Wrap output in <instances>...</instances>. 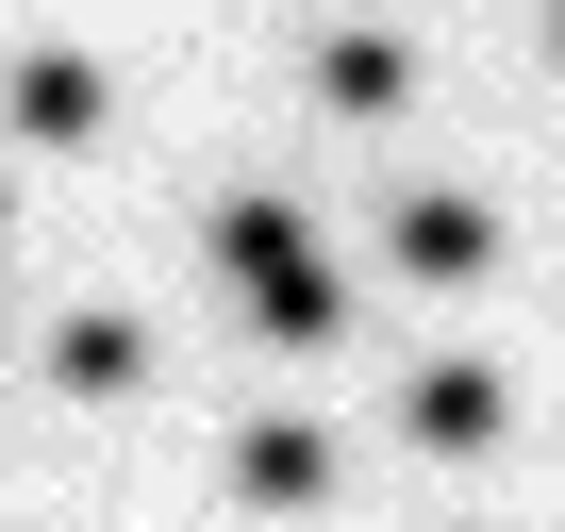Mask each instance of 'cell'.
I'll return each mask as SVG.
<instances>
[{
	"mask_svg": "<svg viewBox=\"0 0 565 532\" xmlns=\"http://www.w3.org/2000/svg\"><path fill=\"white\" fill-rule=\"evenodd\" d=\"M482 266H499L482 200H399V284H482Z\"/></svg>",
	"mask_w": 565,
	"mask_h": 532,
	"instance_id": "obj_5",
	"label": "cell"
},
{
	"mask_svg": "<svg viewBox=\"0 0 565 532\" xmlns=\"http://www.w3.org/2000/svg\"><path fill=\"white\" fill-rule=\"evenodd\" d=\"M249 333H266V350H333V333H350V300H333V266H317V249H282V266H249Z\"/></svg>",
	"mask_w": 565,
	"mask_h": 532,
	"instance_id": "obj_4",
	"label": "cell"
},
{
	"mask_svg": "<svg viewBox=\"0 0 565 532\" xmlns=\"http://www.w3.org/2000/svg\"><path fill=\"white\" fill-rule=\"evenodd\" d=\"M499 416H515L499 366H416V383H399V433H416V449H499Z\"/></svg>",
	"mask_w": 565,
	"mask_h": 532,
	"instance_id": "obj_3",
	"label": "cell"
},
{
	"mask_svg": "<svg viewBox=\"0 0 565 532\" xmlns=\"http://www.w3.org/2000/svg\"><path fill=\"white\" fill-rule=\"evenodd\" d=\"M548 51H565V0H548Z\"/></svg>",
	"mask_w": 565,
	"mask_h": 532,
	"instance_id": "obj_8",
	"label": "cell"
},
{
	"mask_svg": "<svg viewBox=\"0 0 565 532\" xmlns=\"http://www.w3.org/2000/svg\"><path fill=\"white\" fill-rule=\"evenodd\" d=\"M317 100L333 117H399V34H333L317 51Z\"/></svg>",
	"mask_w": 565,
	"mask_h": 532,
	"instance_id": "obj_7",
	"label": "cell"
},
{
	"mask_svg": "<svg viewBox=\"0 0 565 532\" xmlns=\"http://www.w3.org/2000/svg\"><path fill=\"white\" fill-rule=\"evenodd\" d=\"M0 117H18L34 150H84V134H100V67H84V51H18V84H0Z\"/></svg>",
	"mask_w": 565,
	"mask_h": 532,
	"instance_id": "obj_2",
	"label": "cell"
},
{
	"mask_svg": "<svg viewBox=\"0 0 565 532\" xmlns=\"http://www.w3.org/2000/svg\"><path fill=\"white\" fill-rule=\"evenodd\" d=\"M233 482H249L266 515H317V499L350 482V449H333L317 416H249V449H233Z\"/></svg>",
	"mask_w": 565,
	"mask_h": 532,
	"instance_id": "obj_1",
	"label": "cell"
},
{
	"mask_svg": "<svg viewBox=\"0 0 565 532\" xmlns=\"http://www.w3.org/2000/svg\"><path fill=\"white\" fill-rule=\"evenodd\" d=\"M134 366H150L134 317H51V383H67V400H134Z\"/></svg>",
	"mask_w": 565,
	"mask_h": 532,
	"instance_id": "obj_6",
	"label": "cell"
}]
</instances>
